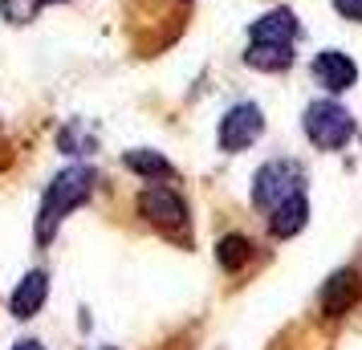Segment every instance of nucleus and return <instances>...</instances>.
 I'll return each mask as SVG.
<instances>
[{
    "instance_id": "nucleus-1",
    "label": "nucleus",
    "mask_w": 362,
    "mask_h": 350,
    "mask_svg": "<svg viewBox=\"0 0 362 350\" xmlns=\"http://www.w3.org/2000/svg\"><path fill=\"white\" fill-rule=\"evenodd\" d=\"M90 192H94V171L90 167H66L49 187H45V196H41V212H37V240L41 245H49L53 233H57V224L74 212V208H82L90 200Z\"/></svg>"
},
{
    "instance_id": "nucleus-2",
    "label": "nucleus",
    "mask_w": 362,
    "mask_h": 350,
    "mask_svg": "<svg viewBox=\"0 0 362 350\" xmlns=\"http://www.w3.org/2000/svg\"><path fill=\"white\" fill-rule=\"evenodd\" d=\"M301 127H305V139H310L317 151H342L346 143L354 139V115L334 98L310 102L305 115H301Z\"/></svg>"
},
{
    "instance_id": "nucleus-3",
    "label": "nucleus",
    "mask_w": 362,
    "mask_h": 350,
    "mask_svg": "<svg viewBox=\"0 0 362 350\" xmlns=\"http://www.w3.org/2000/svg\"><path fill=\"white\" fill-rule=\"evenodd\" d=\"M297 192H305V171L293 159H273L252 175V204L264 212H273L281 200H289Z\"/></svg>"
},
{
    "instance_id": "nucleus-4",
    "label": "nucleus",
    "mask_w": 362,
    "mask_h": 350,
    "mask_svg": "<svg viewBox=\"0 0 362 350\" xmlns=\"http://www.w3.org/2000/svg\"><path fill=\"white\" fill-rule=\"evenodd\" d=\"M261 134H264L261 106H257V102H236V106L224 110V118H220V127H216V143H220V151L236 155V151H248Z\"/></svg>"
},
{
    "instance_id": "nucleus-5",
    "label": "nucleus",
    "mask_w": 362,
    "mask_h": 350,
    "mask_svg": "<svg viewBox=\"0 0 362 350\" xmlns=\"http://www.w3.org/2000/svg\"><path fill=\"white\" fill-rule=\"evenodd\" d=\"M139 216H147V224L159 233H180L187 224V204L171 184H147L139 196Z\"/></svg>"
},
{
    "instance_id": "nucleus-6",
    "label": "nucleus",
    "mask_w": 362,
    "mask_h": 350,
    "mask_svg": "<svg viewBox=\"0 0 362 350\" xmlns=\"http://www.w3.org/2000/svg\"><path fill=\"white\" fill-rule=\"evenodd\" d=\"M313 82L322 86L326 94H346V90H354V82H358V66L342 49H322L313 57Z\"/></svg>"
},
{
    "instance_id": "nucleus-7",
    "label": "nucleus",
    "mask_w": 362,
    "mask_h": 350,
    "mask_svg": "<svg viewBox=\"0 0 362 350\" xmlns=\"http://www.w3.org/2000/svg\"><path fill=\"white\" fill-rule=\"evenodd\" d=\"M362 293V277L354 269H338L326 285H322V293H317V305H322V314L326 317H342L354 310V301Z\"/></svg>"
},
{
    "instance_id": "nucleus-8",
    "label": "nucleus",
    "mask_w": 362,
    "mask_h": 350,
    "mask_svg": "<svg viewBox=\"0 0 362 350\" xmlns=\"http://www.w3.org/2000/svg\"><path fill=\"white\" fill-rule=\"evenodd\" d=\"M301 25H297L293 8H273L248 25V41H277V45H297Z\"/></svg>"
},
{
    "instance_id": "nucleus-9",
    "label": "nucleus",
    "mask_w": 362,
    "mask_h": 350,
    "mask_svg": "<svg viewBox=\"0 0 362 350\" xmlns=\"http://www.w3.org/2000/svg\"><path fill=\"white\" fill-rule=\"evenodd\" d=\"M45 298H49V277H45L41 269H33V273H25V277H21V285L13 289L8 310H13V317H21V322H25V317L41 314Z\"/></svg>"
},
{
    "instance_id": "nucleus-10",
    "label": "nucleus",
    "mask_w": 362,
    "mask_h": 350,
    "mask_svg": "<svg viewBox=\"0 0 362 350\" xmlns=\"http://www.w3.org/2000/svg\"><path fill=\"white\" fill-rule=\"evenodd\" d=\"M305 220H310V200H305V192H297L289 200H281L273 212H269V233L277 236V240H289L305 228Z\"/></svg>"
},
{
    "instance_id": "nucleus-11",
    "label": "nucleus",
    "mask_w": 362,
    "mask_h": 350,
    "mask_svg": "<svg viewBox=\"0 0 362 350\" xmlns=\"http://www.w3.org/2000/svg\"><path fill=\"white\" fill-rule=\"evenodd\" d=\"M245 66L261 69V74H281L293 66V45H277V41H248Z\"/></svg>"
},
{
    "instance_id": "nucleus-12",
    "label": "nucleus",
    "mask_w": 362,
    "mask_h": 350,
    "mask_svg": "<svg viewBox=\"0 0 362 350\" xmlns=\"http://www.w3.org/2000/svg\"><path fill=\"white\" fill-rule=\"evenodd\" d=\"M122 167L134 171V175H143L151 184H167V180H175V167L167 163L159 151H147V147H134L122 155Z\"/></svg>"
},
{
    "instance_id": "nucleus-13",
    "label": "nucleus",
    "mask_w": 362,
    "mask_h": 350,
    "mask_svg": "<svg viewBox=\"0 0 362 350\" xmlns=\"http://www.w3.org/2000/svg\"><path fill=\"white\" fill-rule=\"evenodd\" d=\"M216 261H220V269H228V273H236V269H245L248 261H252V240L240 233H228L216 240Z\"/></svg>"
},
{
    "instance_id": "nucleus-14",
    "label": "nucleus",
    "mask_w": 362,
    "mask_h": 350,
    "mask_svg": "<svg viewBox=\"0 0 362 350\" xmlns=\"http://www.w3.org/2000/svg\"><path fill=\"white\" fill-rule=\"evenodd\" d=\"M45 8V0H0V17L8 25H29Z\"/></svg>"
},
{
    "instance_id": "nucleus-15",
    "label": "nucleus",
    "mask_w": 362,
    "mask_h": 350,
    "mask_svg": "<svg viewBox=\"0 0 362 350\" xmlns=\"http://www.w3.org/2000/svg\"><path fill=\"white\" fill-rule=\"evenodd\" d=\"M334 8H338L346 21H358L362 25V0H334Z\"/></svg>"
},
{
    "instance_id": "nucleus-16",
    "label": "nucleus",
    "mask_w": 362,
    "mask_h": 350,
    "mask_svg": "<svg viewBox=\"0 0 362 350\" xmlns=\"http://www.w3.org/2000/svg\"><path fill=\"white\" fill-rule=\"evenodd\" d=\"M13 350H45V346H41L37 338H21V342H17V346H13Z\"/></svg>"
},
{
    "instance_id": "nucleus-17",
    "label": "nucleus",
    "mask_w": 362,
    "mask_h": 350,
    "mask_svg": "<svg viewBox=\"0 0 362 350\" xmlns=\"http://www.w3.org/2000/svg\"><path fill=\"white\" fill-rule=\"evenodd\" d=\"M45 4H57V0H45Z\"/></svg>"
},
{
    "instance_id": "nucleus-18",
    "label": "nucleus",
    "mask_w": 362,
    "mask_h": 350,
    "mask_svg": "<svg viewBox=\"0 0 362 350\" xmlns=\"http://www.w3.org/2000/svg\"><path fill=\"white\" fill-rule=\"evenodd\" d=\"M106 350H115V346H106Z\"/></svg>"
}]
</instances>
